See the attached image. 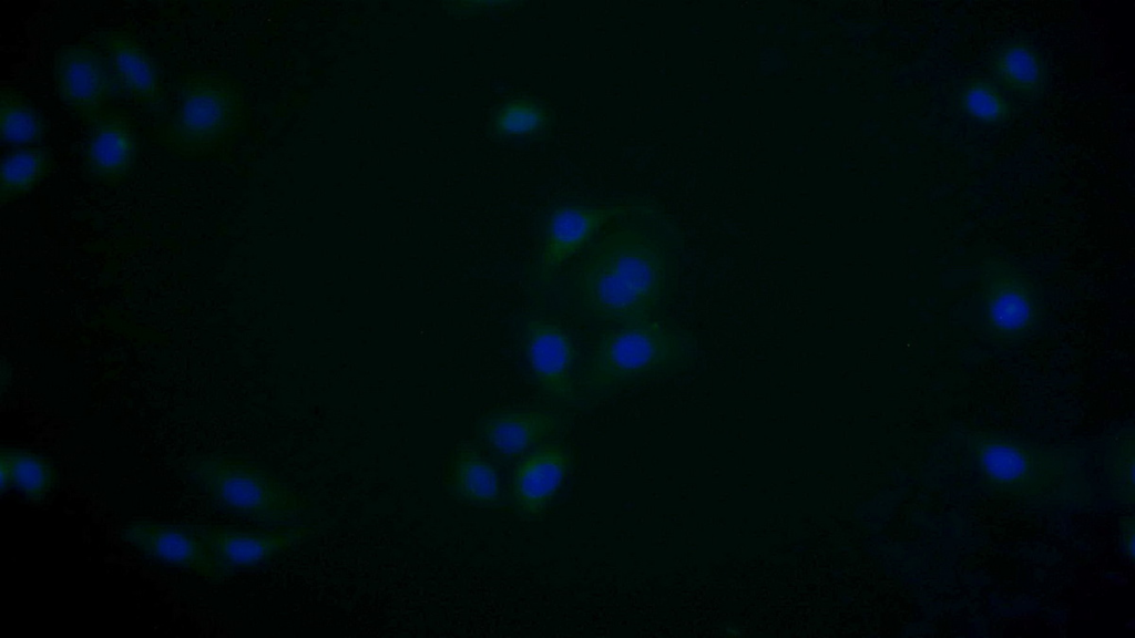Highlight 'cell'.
Here are the masks:
<instances>
[{"mask_svg": "<svg viewBox=\"0 0 1135 638\" xmlns=\"http://www.w3.org/2000/svg\"><path fill=\"white\" fill-rule=\"evenodd\" d=\"M121 539L150 559L200 577L213 582L231 577L197 534L193 523L133 519L121 529Z\"/></svg>", "mask_w": 1135, "mask_h": 638, "instance_id": "30bf717a", "label": "cell"}, {"mask_svg": "<svg viewBox=\"0 0 1135 638\" xmlns=\"http://www.w3.org/2000/svg\"><path fill=\"white\" fill-rule=\"evenodd\" d=\"M674 225L638 198L605 225L534 300L540 311L596 332L663 318L678 282Z\"/></svg>", "mask_w": 1135, "mask_h": 638, "instance_id": "6da1fadb", "label": "cell"}, {"mask_svg": "<svg viewBox=\"0 0 1135 638\" xmlns=\"http://www.w3.org/2000/svg\"><path fill=\"white\" fill-rule=\"evenodd\" d=\"M571 462L568 449L552 441L521 456L510 482V496L515 511L525 518L543 514L562 487Z\"/></svg>", "mask_w": 1135, "mask_h": 638, "instance_id": "4fadbf2b", "label": "cell"}, {"mask_svg": "<svg viewBox=\"0 0 1135 638\" xmlns=\"http://www.w3.org/2000/svg\"><path fill=\"white\" fill-rule=\"evenodd\" d=\"M137 152V134L131 116L120 110H108L90 124L83 167L94 181L116 184L132 172Z\"/></svg>", "mask_w": 1135, "mask_h": 638, "instance_id": "5bb4252c", "label": "cell"}, {"mask_svg": "<svg viewBox=\"0 0 1135 638\" xmlns=\"http://www.w3.org/2000/svg\"><path fill=\"white\" fill-rule=\"evenodd\" d=\"M53 80L61 102L89 125L124 95L104 53L88 43L65 44L55 51Z\"/></svg>", "mask_w": 1135, "mask_h": 638, "instance_id": "9c48e42d", "label": "cell"}, {"mask_svg": "<svg viewBox=\"0 0 1135 638\" xmlns=\"http://www.w3.org/2000/svg\"><path fill=\"white\" fill-rule=\"evenodd\" d=\"M1134 432L1133 428L1116 431L1103 456V472L1112 496L1122 505L1134 504Z\"/></svg>", "mask_w": 1135, "mask_h": 638, "instance_id": "7402d4cb", "label": "cell"}, {"mask_svg": "<svg viewBox=\"0 0 1135 638\" xmlns=\"http://www.w3.org/2000/svg\"><path fill=\"white\" fill-rule=\"evenodd\" d=\"M94 38L124 95L151 111L157 110L163 102V89L157 65L149 51L121 30L100 31Z\"/></svg>", "mask_w": 1135, "mask_h": 638, "instance_id": "9a60e30c", "label": "cell"}, {"mask_svg": "<svg viewBox=\"0 0 1135 638\" xmlns=\"http://www.w3.org/2000/svg\"><path fill=\"white\" fill-rule=\"evenodd\" d=\"M960 107L965 115L984 124H999L1012 114V104L1000 86L988 79L974 78L961 89Z\"/></svg>", "mask_w": 1135, "mask_h": 638, "instance_id": "603a6c76", "label": "cell"}, {"mask_svg": "<svg viewBox=\"0 0 1135 638\" xmlns=\"http://www.w3.org/2000/svg\"><path fill=\"white\" fill-rule=\"evenodd\" d=\"M979 292L984 330L995 341L1015 343L1041 327V289L1020 266L1002 259L983 261L979 268Z\"/></svg>", "mask_w": 1135, "mask_h": 638, "instance_id": "8992f818", "label": "cell"}, {"mask_svg": "<svg viewBox=\"0 0 1135 638\" xmlns=\"http://www.w3.org/2000/svg\"><path fill=\"white\" fill-rule=\"evenodd\" d=\"M161 138L182 156L211 153L239 131L245 117L241 88L228 75L200 70L181 81Z\"/></svg>", "mask_w": 1135, "mask_h": 638, "instance_id": "277c9868", "label": "cell"}, {"mask_svg": "<svg viewBox=\"0 0 1135 638\" xmlns=\"http://www.w3.org/2000/svg\"><path fill=\"white\" fill-rule=\"evenodd\" d=\"M449 486L458 500L470 505L491 507L501 500L499 473L473 443H461L454 451L449 470Z\"/></svg>", "mask_w": 1135, "mask_h": 638, "instance_id": "e0dca14e", "label": "cell"}, {"mask_svg": "<svg viewBox=\"0 0 1135 638\" xmlns=\"http://www.w3.org/2000/svg\"><path fill=\"white\" fill-rule=\"evenodd\" d=\"M519 1H452L446 2V10L458 17H472L483 12L509 9L521 4Z\"/></svg>", "mask_w": 1135, "mask_h": 638, "instance_id": "cb8c5ba5", "label": "cell"}, {"mask_svg": "<svg viewBox=\"0 0 1135 638\" xmlns=\"http://www.w3.org/2000/svg\"><path fill=\"white\" fill-rule=\"evenodd\" d=\"M695 354L694 337L665 318L605 329L595 333L576 367L577 390L584 402L607 398L682 372Z\"/></svg>", "mask_w": 1135, "mask_h": 638, "instance_id": "3957f363", "label": "cell"}, {"mask_svg": "<svg viewBox=\"0 0 1135 638\" xmlns=\"http://www.w3.org/2000/svg\"><path fill=\"white\" fill-rule=\"evenodd\" d=\"M193 483L222 510L265 527L297 524L303 502L269 471L221 454L194 456L187 464Z\"/></svg>", "mask_w": 1135, "mask_h": 638, "instance_id": "5b68a950", "label": "cell"}, {"mask_svg": "<svg viewBox=\"0 0 1135 638\" xmlns=\"http://www.w3.org/2000/svg\"><path fill=\"white\" fill-rule=\"evenodd\" d=\"M990 69L1001 86L1021 97H1037L1046 90V61L1029 41L1011 40L998 47L990 56Z\"/></svg>", "mask_w": 1135, "mask_h": 638, "instance_id": "2e32d148", "label": "cell"}, {"mask_svg": "<svg viewBox=\"0 0 1135 638\" xmlns=\"http://www.w3.org/2000/svg\"><path fill=\"white\" fill-rule=\"evenodd\" d=\"M1 488H12L31 502L43 501L55 487L58 471L52 461L34 451L3 446L0 451Z\"/></svg>", "mask_w": 1135, "mask_h": 638, "instance_id": "ac0fdd59", "label": "cell"}, {"mask_svg": "<svg viewBox=\"0 0 1135 638\" xmlns=\"http://www.w3.org/2000/svg\"><path fill=\"white\" fill-rule=\"evenodd\" d=\"M1121 545L1125 555L1133 559L1134 555V519L1125 517L1121 525Z\"/></svg>", "mask_w": 1135, "mask_h": 638, "instance_id": "d4e9b609", "label": "cell"}, {"mask_svg": "<svg viewBox=\"0 0 1135 638\" xmlns=\"http://www.w3.org/2000/svg\"><path fill=\"white\" fill-rule=\"evenodd\" d=\"M48 124L39 110L17 89L0 91V136L4 144L19 147L39 145Z\"/></svg>", "mask_w": 1135, "mask_h": 638, "instance_id": "ffe728a7", "label": "cell"}, {"mask_svg": "<svg viewBox=\"0 0 1135 638\" xmlns=\"http://www.w3.org/2000/svg\"><path fill=\"white\" fill-rule=\"evenodd\" d=\"M569 424V415L549 409H508L488 414L477 425L480 442L502 459H517L548 442Z\"/></svg>", "mask_w": 1135, "mask_h": 638, "instance_id": "7c38bea8", "label": "cell"}, {"mask_svg": "<svg viewBox=\"0 0 1135 638\" xmlns=\"http://www.w3.org/2000/svg\"><path fill=\"white\" fill-rule=\"evenodd\" d=\"M195 531L231 577L238 570L264 565L303 543L311 533L304 525L245 528L216 523H193Z\"/></svg>", "mask_w": 1135, "mask_h": 638, "instance_id": "8fae6325", "label": "cell"}, {"mask_svg": "<svg viewBox=\"0 0 1135 638\" xmlns=\"http://www.w3.org/2000/svg\"><path fill=\"white\" fill-rule=\"evenodd\" d=\"M52 152L41 145L8 152L1 161L0 199L2 204L29 194L53 168Z\"/></svg>", "mask_w": 1135, "mask_h": 638, "instance_id": "d6986e66", "label": "cell"}, {"mask_svg": "<svg viewBox=\"0 0 1135 638\" xmlns=\"http://www.w3.org/2000/svg\"><path fill=\"white\" fill-rule=\"evenodd\" d=\"M519 337L526 368L542 393L559 404H583L576 346L563 321L543 311L530 313L520 323Z\"/></svg>", "mask_w": 1135, "mask_h": 638, "instance_id": "ba28073f", "label": "cell"}, {"mask_svg": "<svg viewBox=\"0 0 1135 638\" xmlns=\"http://www.w3.org/2000/svg\"><path fill=\"white\" fill-rule=\"evenodd\" d=\"M965 446L984 485L1010 501L1080 510L1095 497L1086 459L1068 445H1045L993 431L968 434Z\"/></svg>", "mask_w": 1135, "mask_h": 638, "instance_id": "7a4b0ae2", "label": "cell"}, {"mask_svg": "<svg viewBox=\"0 0 1135 638\" xmlns=\"http://www.w3.org/2000/svg\"><path fill=\"white\" fill-rule=\"evenodd\" d=\"M550 109L534 97H514L503 103L490 122L498 137H529L544 133L551 123Z\"/></svg>", "mask_w": 1135, "mask_h": 638, "instance_id": "44dd1931", "label": "cell"}, {"mask_svg": "<svg viewBox=\"0 0 1135 638\" xmlns=\"http://www.w3.org/2000/svg\"><path fill=\"white\" fill-rule=\"evenodd\" d=\"M638 198L603 205L565 203L550 208L542 220L538 249L528 275L533 298L551 285L605 225L630 210Z\"/></svg>", "mask_w": 1135, "mask_h": 638, "instance_id": "52a82bcc", "label": "cell"}]
</instances>
